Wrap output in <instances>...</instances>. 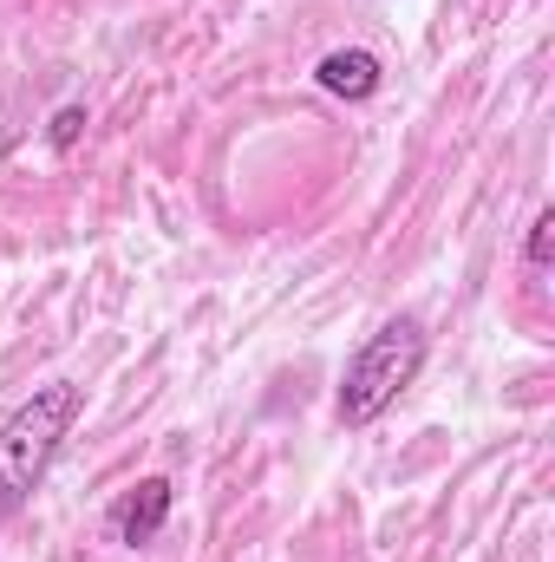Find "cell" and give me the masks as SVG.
Segmentation results:
<instances>
[{
  "mask_svg": "<svg viewBox=\"0 0 555 562\" xmlns=\"http://www.w3.org/2000/svg\"><path fill=\"white\" fill-rule=\"evenodd\" d=\"M79 386L72 380H53V386H33V400H20L7 419H0V530L26 510V497L39 491V477L53 471L59 445L72 438L79 425Z\"/></svg>",
  "mask_w": 555,
  "mask_h": 562,
  "instance_id": "cell-1",
  "label": "cell"
},
{
  "mask_svg": "<svg viewBox=\"0 0 555 562\" xmlns=\"http://www.w3.org/2000/svg\"><path fill=\"white\" fill-rule=\"evenodd\" d=\"M424 327H418L412 314H393V321H380L366 340H360V353L347 360V373H340V400H333V413L340 425H373L406 386L418 380V367H424Z\"/></svg>",
  "mask_w": 555,
  "mask_h": 562,
  "instance_id": "cell-2",
  "label": "cell"
},
{
  "mask_svg": "<svg viewBox=\"0 0 555 562\" xmlns=\"http://www.w3.org/2000/svg\"><path fill=\"white\" fill-rule=\"evenodd\" d=\"M170 504H177V491H170V477H138L118 504H112V537L125 543V550H144V543H157L163 537V524H170Z\"/></svg>",
  "mask_w": 555,
  "mask_h": 562,
  "instance_id": "cell-3",
  "label": "cell"
},
{
  "mask_svg": "<svg viewBox=\"0 0 555 562\" xmlns=\"http://www.w3.org/2000/svg\"><path fill=\"white\" fill-rule=\"evenodd\" d=\"M314 79H320V92L360 105V99H373V92L386 86V66H380V53H366V46H333V53L314 66Z\"/></svg>",
  "mask_w": 555,
  "mask_h": 562,
  "instance_id": "cell-4",
  "label": "cell"
},
{
  "mask_svg": "<svg viewBox=\"0 0 555 562\" xmlns=\"http://www.w3.org/2000/svg\"><path fill=\"white\" fill-rule=\"evenodd\" d=\"M550 236H555V216H550V210H536V223H530V243H523L530 281H543V276H550Z\"/></svg>",
  "mask_w": 555,
  "mask_h": 562,
  "instance_id": "cell-5",
  "label": "cell"
},
{
  "mask_svg": "<svg viewBox=\"0 0 555 562\" xmlns=\"http://www.w3.org/2000/svg\"><path fill=\"white\" fill-rule=\"evenodd\" d=\"M79 125H86V112H79V105H66V112H59V119H53V144H59V150H66V144L79 138Z\"/></svg>",
  "mask_w": 555,
  "mask_h": 562,
  "instance_id": "cell-6",
  "label": "cell"
}]
</instances>
